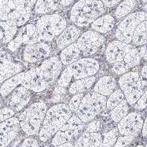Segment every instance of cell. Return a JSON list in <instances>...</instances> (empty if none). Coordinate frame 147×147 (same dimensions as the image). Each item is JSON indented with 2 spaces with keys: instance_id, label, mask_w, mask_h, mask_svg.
<instances>
[{
  "instance_id": "cell-1",
  "label": "cell",
  "mask_w": 147,
  "mask_h": 147,
  "mask_svg": "<svg viewBox=\"0 0 147 147\" xmlns=\"http://www.w3.org/2000/svg\"><path fill=\"white\" fill-rule=\"evenodd\" d=\"M73 114L68 105L57 103L47 111L42 127L39 132V140L42 142L49 141Z\"/></svg>"
},
{
  "instance_id": "cell-2",
  "label": "cell",
  "mask_w": 147,
  "mask_h": 147,
  "mask_svg": "<svg viewBox=\"0 0 147 147\" xmlns=\"http://www.w3.org/2000/svg\"><path fill=\"white\" fill-rule=\"evenodd\" d=\"M105 12V7L101 0H78L70 10L69 18L79 28L88 27Z\"/></svg>"
},
{
  "instance_id": "cell-3",
  "label": "cell",
  "mask_w": 147,
  "mask_h": 147,
  "mask_svg": "<svg viewBox=\"0 0 147 147\" xmlns=\"http://www.w3.org/2000/svg\"><path fill=\"white\" fill-rule=\"evenodd\" d=\"M47 111V105L43 102H33L24 109L18 117L21 131L28 136L39 135Z\"/></svg>"
},
{
  "instance_id": "cell-4",
  "label": "cell",
  "mask_w": 147,
  "mask_h": 147,
  "mask_svg": "<svg viewBox=\"0 0 147 147\" xmlns=\"http://www.w3.org/2000/svg\"><path fill=\"white\" fill-rule=\"evenodd\" d=\"M39 42H51L62 32L67 25L65 18L58 13L42 15L36 21Z\"/></svg>"
},
{
  "instance_id": "cell-5",
  "label": "cell",
  "mask_w": 147,
  "mask_h": 147,
  "mask_svg": "<svg viewBox=\"0 0 147 147\" xmlns=\"http://www.w3.org/2000/svg\"><path fill=\"white\" fill-rule=\"evenodd\" d=\"M118 85L127 103L133 105L146 90L147 80L142 78L139 72L129 71L120 76Z\"/></svg>"
},
{
  "instance_id": "cell-6",
  "label": "cell",
  "mask_w": 147,
  "mask_h": 147,
  "mask_svg": "<svg viewBox=\"0 0 147 147\" xmlns=\"http://www.w3.org/2000/svg\"><path fill=\"white\" fill-rule=\"evenodd\" d=\"M107 98L104 95L89 91L84 94L76 113L84 123H88L101 113L106 108Z\"/></svg>"
},
{
  "instance_id": "cell-7",
  "label": "cell",
  "mask_w": 147,
  "mask_h": 147,
  "mask_svg": "<svg viewBox=\"0 0 147 147\" xmlns=\"http://www.w3.org/2000/svg\"><path fill=\"white\" fill-rule=\"evenodd\" d=\"M84 129L85 123L73 113L69 120L54 135L51 140V146L54 147L72 142L83 134Z\"/></svg>"
},
{
  "instance_id": "cell-8",
  "label": "cell",
  "mask_w": 147,
  "mask_h": 147,
  "mask_svg": "<svg viewBox=\"0 0 147 147\" xmlns=\"http://www.w3.org/2000/svg\"><path fill=\"white\" fill-rule=\"evenodd\" d=\"M146 20H147V13L145 11L131 13L126 16L117 26L115 33L117 40L126 43H131L137 25Z\"/></svg>"
},
{
  "instance_id": "cell-9",
  "label": "cell",
  "mask_w": 147,
  "mask_h": 147,
  "mask_svg": "<svg viewBox=\"0 0 147 147\" xmlns=\"http://www.w3.org/2000/svg\"><path fill=\"white\" fill-rule=\"evenodd\" d=\"M105 36L93 30H87L82 33L76 41V44L81 51L83 57L93 56L105 43Z\"/></svg>"
},
{
  "instance_id": "cell-10",
  "label": "cell",
  "mask_w": 147,
  "mask_h": 147,
  "mask_svg": "<svg viewBox=\"0 0 147 147\" xmlns=\"http://www.w3.org/2000/svg\"><path fill=\"white\" fill-rule=\"evenodd\" d=\"M62 63L57 57H47L39 66L36 67L39 76L50 85L57 80L62 70Z\"/></svg>"
},
{
  "instance_id": "cell-11",
  "label": "cell",
  "mask_w": 147,
  "mask_h": 147,
  "mask_svg": "<svg viewBox=\"0 0 147 147\" xmlns=\"http://www.w3.org/2000/svg\"><path fill=\"white\" fill-rule=\"evenodd\" d=\"M144 120L138 112L128 113L117 124L120 135H133L137 137L142 131Z\"/></svg>"
},
{
  "instance_id": "cell-12",
  "label": "cell",
  "mask_w": 147,
  "mask_h": 147,
  "mask_svg": "<svg viewBox=\"0 0 147 147\" xmlns=\"http://www.w3.org/2000/svg\"><path fill=\"white\" fill-rule=\"evenodd\" d=\"M24 65L13 59L9 52L0 51V87L10 77L23 72Z\"/></svg>"
},
{
  "instance_id": "cell-13",
  "label": "cell",
  "mask_w": 147,
  "mask_h": 147,
  "mask_svg": "<svg viewBox=\"0 0 147 147\" xmlns=\"http://www.w3.org/2000/svg\"><path fill=\"white\" fill-rule=\"evenodd\" d=\"M70 65L74 80L93 76L98 72L100 69L98 61L90 57H81Z\"/></svg>"
},
{
  "instance_id": "cell-14",
  "label": "cell",
  "mask_w": 147,
  "mask_h": 147,
  "mask_svg": "<svg viewBox=\"0 0 147 147\" xmlns=\"http://www.w3.org/2000/svg\"><path fill=\"white\" fill-rule=\"evenodd\" d=\"M32 91L23 86H18L6 97V105L9 106L14 113L22 111L31 101Z\"/></svg>"
},
{
  "instance_id": "cell-15",
  "label": "cell",
  "mask_w": 147,
  "mask_h": 147,
  "mask_svg": "<svg viewBox=\"0 0 147 147\" xmlns=\"http://www.w3.org/2000/svg\"><path fill=\"white\" fill-rule=\"evenodd\" d=\"M51 54V47L47 42H39L24 46L22 57L25 62L35 64L47 59Z\"/></svg>"
},
{
  "instance_id": "cell-16",
  "label": "cell",
  "mask_w": 147,
  "mask_h": 147,
  "mask_svg": "<svg viewBox=\"0 0 147 147\" xmlns=\"http://www.w3.org/2000/svg\"><path fill=\"white\" fill-rule=\"evenodd\" d=\"M21 131L18 117H12L0 123V147H8Z\"/></svg>"
},
{
  "instance_id": "cell-17",
  "label": "cell",
  "mask_w": 147,
  "mask_h": 147,
  "mask_svg": "<svg viewBox=\"0 0 147 147\" xmlns=\"http://www.w3.org/2000/svg\"><path fill=\"white\" fill-rule=\"evenodd\" d=\"M134 46L130 43L121 42L120 40H114L109 42L105 51V60L109 64H114L117 61L123 60L125 55Z\"/></svg>"
},
{
  "instance_id": "cell-18",
  "label": "cell",
  "mask_w": 147,
  "mask_h": 147,
  "mask_svg": "<svg viewBox=\"0 0 147 147\" xmlns=\"http://www.w3.org/2000/svg\"><path fill=\"white\" fill-rule=\"evenodd\" d=\"M21 85L35 93L42 92L50 86L47 82L39 76L36 68H32L27 72H24Z\"/></svg>"
},
{
  "instance_id": "cell-19",
  "label": "cell",
  "mask_w": 147,
  "mask_h": 147,
  "mask_svg": "<svg viewBox=\"0 0 147 147\" xmlns=\"http://www.w3.org/2000/svg\"><path fill=\"white\" fill-rule=\"evenodd\" d=\"M81 30L75 24L67 26L63 32L57 37L56 44L57 48L59 50H63L68 46L76 42L79 37L81 36Z\"/></svg>"
},
{
  "instance_id": "cell-20",
  "label": "cell",
  "mask_w": 147,
  "mask_h": 147,
  "mask_svg": "<svg viewBox=\"0 0 147 147\" xmlns=\"http://www.w3.org/2000/svg\"><path fill=\"white\" fill-rule=\"evenodd\" d=\"M117 88V82L112 76H104L94 84L93 91L107 97Z\"/></svg>"
},
{
  "instance_id": "cell-21",
  "label": "cell",
  "mask_w": 147,
  "mask_h": 147,
  "mask_svg": "<svg viewBox=\"0 0 147 147\" xmlns=\"http://www.w3.org/2000/svg\"><path fill=\"white\" fill-rule=\"evenodd\" d=\"M116 19L111 14H104L100 16L90 24L91 30L95 31L102 35L111 32L115 26Z\"/></svg>"
},
{
  "instance_id": "cell-22",
  "label": "cell",
  "mask_w": 147,
  "mask_h": 147,
  "mask_svg": "<svg viewBox=\"0 0 147 147\" xmlns=\"http://www.w3.org/2000/svg\"><path fill=\"white\" fill-rule=\"evenodd\" d=\"M32 10L25 7L21 9H11L7 16L6 21L18 28L22 27L29 21Z\"/></svg>"
},
{
  "instance_id": "cell-23",
  "label": "cell",
  "mask_w": 147,
  "mask_h": 147,
  "mask_svg": "<svg viewBox=\"0 0 147 147\" xmlns=\"http://www.w3.org/2000/svg\"><path fill=\"white\" fill-rule=\"evenodd\" d=\"M74 147H103L102 134L84 132L76 139Z\"/></svg>"
},
{
  "instance_id": "cell-24",
  "label": "cell",
  "mask_w": 147,
  "mask_h": 147,
  "mask_svg": "<svg viewBox=\"0 0 147 147\" xmlns=\"http://www.w3.org/2000/svg\"><path fill=\"white\" fill-rule=\"evenodd\" d=\"M81 57V51L76 42H74L61 50L59 58L63 65L68 66L74 63Z\"/></svg>"
},
{
  "instance_id": "cell-25",
  "label": "cell",
  "mask_w": 147,
  "mask_h": 147,
  "mask_svg": "<svg viewBox=\"0 0 147 147\" xmlns=\"http://www.w3.org/2000/svg\"><path fill=\"white\" fill-rule=\"evenodd\" d=\"M18 34L21 36L23 46L30 45L39 42L36 24L32 23L24 24V26L21 27V29L18 30Z\"/></svg>"
},
{
  "instance_id": "cell-26",
  "label": "cell",
  "mask_w": 147,
  "mask_h": 147,
  "mask_svg": "<svg viewBox=\"0 0 147 147\" xmlns=\"http://www.w3.org/2000/svg\"><path fill=\"white\" fill-rule=\"evenodd\" d=\"M96 82V77L90 76L86 78L75 80L72 84H70L68 88V92L70 94H76L79 93H84L88 90H90L93 87L94 84Z\"/></svg>"
},
{
  "instance_id": "cell-27",
  "label": "cell",
  "mask_w": 147,
  "mask_h": 147,
  "mask_svg": "<svg viewBox=\"0 0 147 147\" xmlns=\"http://www.w3.org/2000/svg\"><path fill=\"white\" fill-rule=\"evenodd\" d=\"M24 75V72H21L3 82L0 87V95L3 99L6 98L16 87L21 85Z\"/></svg>"
},
{
  "instance_id": "cell-28",
  "label": "cell",
  "mask_w": 147,
  "mask_h": 147,
  "mask_svg": "<svg viewBox=\"0 0 147 147\" xmlns=\"http://www.w3.org/2000/svg\"><path fill=\"white\" fill-rule=\"evenodd\" d=\"M58 6V0H37L33 11L37 15H45L54 12Z\"/></svg>"
},
{
  "instance_id": "cell-29",
  "label": "cell",
  "mask_w": 147,
  "mask_h": 147,
  "mask_svg": "<svg viewBox=\"0 0 147 147\" xmlns=\"http://www.w3.org/2000/svg\"><path fill=\"white\" fill-rule=\"evenodd\" d=\"M18 32V28L7 21H0V43L7 44Z\"/></svg>"
},
{
  "instance_id": "cell-30",
  "label": "cell",
  "mask_w": 147,
  "mask_h": 147,
  "mask_svg": "<svg viewBox=\"0 0 147 147\" xmlns=\"http://www.w3.org/2000/svg\"><path fill=\"white\" fill-rule=\"evenodd\" d=\"M134 47L147 44V20L142 21L137 25L131 40Z\"/></svg>"
},
{
  "instance_id": "cell-31",
  "label": "cell",
  "mask_w": 147,
  "mask_h": 147,
  "mask_svg": "<svg viewBox=\"0 0 147 147\" xmlns=\"http://www.w3.org/2000/svg\"><path fill=\"white\" fill-rule=\"evenodd\" d=\"M136 6L135 0H122L115 9L114 17L117 20L123 19L130 14Z\"/></svg>"
},
{
  "instance_id": "cell-32",
  "label": "cell",
  "mask_w": 147,
  "mask_h": 147,
  "mask_svg": "<svg viewBox=\"0 0 147 147\" xmlns=\"http://www.w3.org/2000/svg\"><path fill=\"white\" fill-rule=\"evenodd\" d=\"M130 110V105L125 98L118 105L110 110V117L115 123H118L125 117Z\"/></svg>"
},
{
  "instance_id": "cell-33",
  "label": "cell",
  "mask_w": 147,
  "mask_h": 147,
  "mask_svg": "<svg viewBox=\"0 0 147 147\" xmlns=\"http://www.w3.org/2000/svg\"><path fill=\"white\" fill-rule=\"evenodd\" d=\"M141 60L142 57L138 53V49L136 48V47H133L125 55L123 61L131 69L138 65L141 62Z\"/></svg>"
},
{
  "instance_id": "cell-34",
  "label": "cell",
  "mask_w": 147,
  "mask_h": 147,
  "mask_svg": "<svg viewBox=\"0 0 147 147\" xmlns=\"http://www.w3.org/2000/svg\"><path fill=\"white\" fill-rule=\"evenodd\" d=\"M108 97L109 98L106 100V109L109 111L115 108L120 102H122L123 99L125 98L123 91L120 90V88H117Z\"/></svg>"
},
{
  "instance_id": "cell-35",
  "label": "cell",
  "mask_w": 147,
  "mask_h": 147,
  "mask_svg": "<svg viewBox=\"0 0 147 147\" xmlns=\"http://www.w3.org/2000/svg\"><path fill=\"white\" fill-rule=\"evenodd\" d=\"M73 79V73L71 65H68L61 73L57 79V85L64 87H69Z\"/></svg>"
},
{
  "instance_id": "cell-36",
  "label": "cell",
  "mask_w": 147,
  "mask_h": 147,
  "mask_svg": "<svg viewBox=\"0 0 147 147\" xmlns=\"http://www.w3.org/2000/svg\"><path fill=\"white\" fill-rule=\"evenodd\" d=\"M120 133L118 129H113L109 131L108 132L105 133V135L102 136V146L103 147H113L117 142V138L119 137Z\"/></svg>"
},
{
  "instance_id": "cell-37",
  "label": "cell",
  "mask_w": 147,
  "mask_h": 147,
  "mask_svg": "<svg viewBox=\"0 0 147 147\" xmlns=\"http://www.w3.org/2000/svg\"><path fill=\"white\" fill-rule=\"evenodd\" d=\"M15 113L6 105L5 100L0 95V123L13 117Z\"/></svg>"
},
{
  "instance_id": "cell-38",
  "label": "cell",
  "mask_w": 147,
  "mask_h": 147,
  "mask_svg": "<svg viewBox=\"0 0 147 147\" xmlns=\"http://www.w3.org/2000/svg\"><path fill=\"white\" fill-rule=\"evenodd\" d=\"M68 93L67 87H61L57 85V87L54 88L53 95L51 99V102L52 103H61V102L64 99V97L66 94Z\"/></svg>"
},
{
  "instance_id": "cell-39",
  "label": "cell",
  "mask_w": 147,
  "mask_h": 147,
  "mask_svg": "<svg viewBox=\"0 0 147 147\" xmlns=\"http://www.w3.org/2000/svg\"><path fill=\"white\" fill-rule=\"evenodd\" d=\"M84 96V93H79L73 94V96L72 97V98L70 99V101L69 102V108L70 109V110L72 111V113H76L77 109H78L80 104L81 102L82 99Z\"/></svg>"
},
{
  "instance_id": "cell-40",
  "label": "cell",
  "mask_w": 147,
  "mask_h": 147,
  "mask_svg": "<svg viewBox=\"0 0 147 147\" xmlns=\"http://www.w3.org/2000/svg\"><path fill=\"white\" fill-rule=\"evenodd\" d=\"M113 65V69H113V72L117 76L123 75V74L129 72L130 70H131V69L127 65L126 63L123 61H117V62H115Z\"/></svg>"
},
{
  "instance_id": "cell-41",
  "label": "cell",
  "mask_w": 147,
  "mask_h": 147,
  "mask_svg": "<svg viewBox=\"0 0 147 147\" xmlns=\"http://www.w3.org/2000/svg\"><path fill=\"white\" fill-rule=\"evenodd\" d=\"M136 137L133 135H121L117 138L113 147H127L128 146Z\"/></svg>"
},
{
  "instance_id": "cell-42",
  "label": "cell",
  "mask_w": 147,
  "mask_h": 147,
  "mask_svg": "<svg viewBox=\"0 0 147 147\" xmlns=\"http://www.w3.org/2000/svg\"><path fill=\"white\" fill-rule=\"evenodd\" d=\"M132 106L136 111H143L145 109H147V88L144 94Z\"/></svg>"
},
{
  "instance_id": "cell-43",
  "label": "cell",
  "mask_w": 147,
  "mask_h": 147,
  "mask_svg": "<svg viewBox=\"0 0 147 147\" xmlns=\"http://www.w3.org/2000/svg\"><path fill=\"white\" fill-rule=\"evenodd\" d=\"M88 124L85 128V132H90V133H96L101 130L102 124L100 120H92L90 122H88Z\"/></svg>"
},
{
  "instance_id": "cell-44",
  "label": "cell",
  "mask_w": 147,
  "mask_h": 147,
  "mask_svg": "<svg viewBox=\"0 0 147 147\" xmlns=\"http://www.w3.org/2000/svg\"><path fill=\"white\" fill-rule=\"evenodd\" d=\"M7 5L10 9H24L26 6V0H8Z\"/></svg>"
},
{
  "instance_id": "cell-45",
  "label": "cell",
  "mask_w": 147,
  "mask_h": 147,
  "mask_svg": "<svg viewBox=\"0 0 147 147\" xmlns=\"http://www.w3.org/2000/svg\"><path fill=\"white\" fill-rule=\"evenodd\" d=\"M20 147H40L38 141L34 138H27L22 142Z\"/></svg>"
},
{
  "instance_id": "cell-46",
  "label": "cell",
  "mask_w": 147,
  "mask_h": 147,
  "mask_svg": "<svg viewBox=\"0 0 147 147\" xmlns=\"http://www.w3.org/2000/svg\"><path fill=\"white\" fill-rule=\"evenodd\" d=\"M105 8H113L117 6L122 0H101Z\"/></svg>"
},
{
  "instance_id": "cell-47",
  "label": "cell",
  "mask_w": 147,
  "mask_h": 147,
  "mask_svg": "<svg viewBox=\"0 0 147 147\" xmlns=\"http://www.w3.org/2000/svg\"><path fill=\"white\" fill-rule=\"evenodd\" d=\"M140 47H141L137 48L138 51V53L140 54L142 59H143V60L145 61H147V44L140 46Z\"/></svg>"
},
{
  "instance_id": "cell-48",
  "label": "cell",
  "mask_w": 147,
  "mask_h": 147,
  "mask_svg": "<svg viewBox=\"0 0 147 147\" xmlns=\"http://www.w3.org/2000/svg\"><path fill=\"white\" fill-rule=\"evenodd\" d=\"M75 0H58L59 5L62 6H69L72 5Z\"/></svg>"
},
{
  "instance_id": "cell-49",
  "label": "cell",
  "mask_w": 147,
  "mask_h": 147,
  "mask_svg": "<svg viewBox=\"0 0 147 147\" xmlns=\"http://www.w3.org/2000/svg\"><path fill=\"white\" fill-rule=\"evenodd\" d=\"M142 137L145 138H147V117H146L144 122H143V126H142Z\"/></svg>"
},
{
  "instance_id": "cell-50",
  "label": "cell",
  "mask_w": 147,
  "mask_h": 147,
  "mask_svg": "<svg viewBox=\"0 0 147 147\" xmlns=\"http://www.w3.org/2000/svg\"><path fill=\"white\" fill-rule=\"evenodd\" d=\"M36 1L37 0H26V6H25V7L33 10V8H34V6L36 4Z\"/></svg>"
},
{
  "instance_id": "cell-51",
  "label": "cell",
  "mask_w": 147,
  "mask_h": 147,
  "mask_svg": "<svg viewBox=\"0 0 147 147\" xmlns=\"http://www.w3.org/2000/svg\"><path fill=\"white\" fill-rule=\"evenodd\" d=\"M139 74L142 78L145 79V80H147V65H144L142 68Z\"/></svg>"
},
{
  "instance_id": "cell-52",
  "label": "cell",
  "mask_w": 147,
  "mask_h": 147,
  "mask_svg": "<svg viewBox=\"0 0 147 147\" xmlns=\"http://www.w3.org/2000/svg\"><path fill=\"white\" fill-rule=\"evenodd\" d=\"M54 147H74V144H73V142H67V143H65V144L59 145V146Z\"/></svg>"
},
{
  "instance_id": "cell-53",
  "label": "cell",
  "mask_w": 147,
  "mask_h": 147,
  "mask_svg": "<svg viewBox=\"0 0 147 147\" xmlns=\"http://www.w3.org/2000/svg\"><path fill=\"white\" fill-rule=\"evenodd\" d=\"M142 9H143V10H144L145 12L147 13V3H146V4H145L144 6H143Z\"/></svg>"
},
{
  "instance_id": "cell-54",
  "label": "cell",
  "mask_w": 147,
  "mask_h": 147,
  "mask_svg": "<svg viewBox=\"0 0 147 147\" xmlns=\"http://www.w3.org/2000/svg\"><path fill=\"white\" fill-rule=\"evenodd\" d=\"M142 3H144V4H146L147 0H142Z\"/></svg>"
},
{
  "instance_id": "cell-55",
  "label": "cell",
  "mask_w": 147,
  "mask_h": 147,
  "mask_svg": "<svg viewBox=\"0 0 147 147\" xmlns=\"http://www.w3.org/2000/svg\"><path fill=\"white\" fill-rule=\"evenodd\" d=\"M42 147H52V146H51V145H45L44 146H42Z\"/></svg>"
},
{
  "instance_id": "cell-56",
  "label": "cell",
  "mask_w": 147,
  "mask_h": 147,
  "mask_svg": "<svg viewBox=\"0 0 147 147\" xmlns=\"http://www.w3.org/2000/svg\"><path fill=\"white\" fill-rule=\"evenodd\" d=\"M136 147H145V146H142V145H139V146H137Z\"/></svg>"
},
{
  "instance_id": "cell-57",
  "label": "cell",
  "mask_w": 147,
  "mask_h": 147,
  "mask_svg": "<svg viewBox=\"0 0 147 147\" xmlns=\"http://www.w3.org/2000/svg\"><path fill=\"white\" fill-rule=\"evenodd\" d=\"M145 147H147V144H146V146H145Z\"/></svg>"
},
{
  "instance_id": "cell-58",
  "label": "cell",
  "mask_w": 147,
  "mask_h": 147,
  "mask_svg": "<svg viewBox=\"0 0 147 147\" xmlns=\"http://www.w3.org/2000/svg\"><path fill=\"white\" fill-rule=\"evenodd\" d=\"M127 147H133V146H127Z\"/></svg>"
},
{
  "instance_id": "cell-59",
  "label": "cell",
  "mask_w": 147,
  "mask_h": 147,
  "mask_svg": "<svg viewBox=\"0 0 147 147\" xmlns=\"http://www.w3.org/2000/svg\"><path fill=\"white\" fill-rule=\"evenodd\" d=\"M0 51H1V49H0Z\"/></svg>"
}]
</instances>
